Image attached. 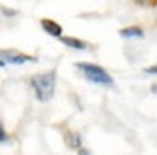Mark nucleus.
Segmentation results:
<instances>
[{
    "mask_svg": "<svg viewBox=\"0 0 157 155\" xmlns=\"http://www.w3.org/2000/svg\"><path fill=\"white\" fill-rule=\"evenodd\" d=\"M0 58L4 60V64H14V66L28 64V62H36L34 56H28V54H24V52H16V50H4V52H0Z\"/></svg>",
    "mask_w": 157,
    "mask_h": 155,
    "instance_id": "nucleus-3",
    "label": "nucleus"
},
{
    "mask_svg": "<svg viewBox=\"0 0 157 155\" xmlns=\"http://www.w3.org/2000/svg\"><path fill=\"white\" fill-rule=\"evenodd\" d=\"M58 40H62V42H64L66 46L74 48V50H86V48H88V44H86L84 40H78V38H68V36H60Z\"/></svg>",
    "mask_w": 157,
    "mask_h": 155,
    "instance_id": "nucleus-5",
    "label": "nucleus"
},
{
    "mask_svg": "<svg viewBox=\"0 0 157 155\" xmlns=\"http://www.w3.org/2000/svg\"><path fill=\"white\" fill-rule=\"evenodd\" d=\"M78 70L84 78H88L92 84L98 85H105V88H113V78H111L101 66H96V64H88V62H80L78 64Z\"/></svg>",
    "mask_w": 157,
    "mask_h": 155,
    "instance_id": "nucleus-2",
    "label": "nucleus"
},
{
    "mask_svg": "<svg viewBox=\"0 0 157 155\" xmlns=\"http://www.w3.org/2000/svg\"><path fill=\"white\" fill-rule=\"evenodd\" d=\"M2 14H4V16H16L18 12L12 10V8H2Z\"/></svg>",
    "mask_w": 157,
    "mask_h": 155,
    "instance_id": "nucleus-9",
    "label": "nucleus"
},
{
    "mask_svg": "<svg viewBox=\"0 0 157 155\" xmlns=\"http://www.w3.org/2000/svg\"><path fill=\"white\" fill-rule=\"evenodd\" d=\"M119 36H123V38H143V30L139 26H129L119 30Z\"/></svg>",
    "mask_w": 157,
    "mask_h": 155,
    "instance_id": "nucleus-6",
    "label": "nucleus"
},
{
    "mask_svg": "<svg viewBox=\"0 0 157 155\" xmlns=\"http://www.w3.org/2000/svg\"><path fill=\"white\" fill-rule=\"evenodd\" d=\"M78 155H92V151H88L86 147H82V145H80V147H78Z\"/></svg>",
    "mask_w": 157,
    "mask_h": 155,
    "instance_id": "nucleus-10",
    "label": "nucleus"
},
{
    "mask_svg": "<svg viewBox=\"0 0 157 155\" xmlns=\"http://www.w3.org/2000/svg\"><path fill=\"white\" fill-rule=\"evenodd\" d=\"M145 72H147V74H155V72H157V70H155V66H151V68H147V70H145Z\"/></svg>",
    "mask_w": 157,
    "mask_h": 155,
    "instance_id": "nucleus-11",
    "label": "nucleus"
},
{
    "mask_svg": "<svg viewBox=\"0 0 157 155\" xmlns=\"http://www.w3.org/2000/svg\"><path fill=\"white\" fill-rule=\"evenodd\" d=\"M68 145H70V149H78L82 145V139H80V135H78L76 131L68 133Z\"/></svg>",
    "mask_w": 157,
    "mask_h": 155,
    "instance_id": "nucleus-7",
    "label": "nucleus"
},
{
    "mask_svg": "<svg viewBox=\"0 0 157 155\" xmlns=\"http://www.w3.org/2000/svg\"><path fill=\"white\" fill-rule=\"evenodd\" d=\"M4 66H6V64H4V60L0 58V68H4Z\"/></svg>",
    "mask_w": 157,
    "mask_h": 155,
    "instance_id": "nucleus-12",
    "label": "nucleus"
},
{
    "mask_svg": "<svg viewBox=\"0 0 157 155\" xmlns=\"http://www.w3.org/2000/svg\"><path fill=\"white\" fill-rule=\"evenodd\" d=\"M42 28H44V32H48V34L54 36V38H60V36H62V26L58 22H54V20L44 18L42 20Z\"/></svg>",
    "mask_w": 157,
    "mask_h": 155,
    "instance_id": "nucleus-4",
    "label": "nucleus"
},
{
    "mask_svg": "<svg viewBox=\"0 0 157 155\" xmlns=\"http://www.w3.org/2000/svg\"><path fill=\"white\" fill-rule=\"evenodd\" d=\"M30 85L40 101H50L54 97V92H56V72H46V74L34 76L30 80Z\"/></svg>",
    "mask_w": 157,
    "mask_h": 155,
    "instance_id": "nucleus-1",
    "label": "nucleus"
},
{
    "mask_svg": "<svg viewBox=\"0 0 157 155\" xmlns=\"http://www.w3.org/2000/svg\"><path fill=\"white\" fill-rule=\"evenodd\" d=\"M6 141H10V137H8V131L4 129V123L0 121V143H6Z\"/></svg>",
    "mask_w": 157,
    "mask_h": 155,
    "instance_id": "nucleus-8",
    "label": "nucleus"
}]
</instances>
